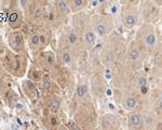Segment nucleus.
<instances>
[{
	"mask_svg": "<svg viewBox=\"0 0 162 130\" xmlns=\"http://www.w3.org/2000/svg\"><path fill=\"white\" fill-rule=\"evenodd\" d=\"M113 29V20L109 17L96 15L93 17V32L95 35L105 36Z\"/></svg>",
	"mask_w": 162,
	"mask_h": 130,
	"instance_id": "obj_1",
	"label": "nucleus"
},
{
	"mask_svg": "<svg viewBox=\"0 0 162 130\" xmlns=\"http://www.w3.org/2000/svg\"><path fill=\"white\" fill-rule=\"evenodd\" d=\"M122 21L123 24L128 28H132L137 23V12L133 8H126L122 12Z\"/></svg>",
	"mask_w": 162,
	"mask_h": 130,
	"instance_id": "obj_2",
	"label": "nucleus"
},
{
	"mask_svg": "<svg viewBox=\"0 0 162 130\" xmlns=\"http://www.w3.org/2000/svg\"><path fill=\"white\" fill-rule=\"evenodd\" d=\"M156 35L153 33V29H152V27L150 26L148 28V32L143 36V40H144V42H145L146 47L148 48V49H151V48L155 47L156 45Z\"/></svg>",
	"mask_w": 162,
	"mask_h": 130,
	"instance_id": "obj_3",
	"label": "nucleus"
},
{
	"mask_svg": "<svg viewBox=\"0 0 162 130\" xmlns=\"http://www.w3.org/2000/svg\"><path fill=\"white\" fill-rule=\"evenodd\" d=\"M83 41H84V45L88 49H92L93 46L95 45L96 41V35L93 30H86L84 35H83Z\"/></svg>",
	"mask_w": 162,
	"mask_h": 130,
	"instance_id": "obj_4",
	"label": "nucleus"
},
{
	"mask_svg": "<svg viewBox=\"0 0 162 130\" xmlns=\"http://www.w3.org/2000/svg\"><path fill=\"white\" fill-rule=\"evenodd\" d=\"M137 86H138L139 90L143 94H147L148 92V80L146 78L145 75H141V76L137 78Z\"/></svg>",
	"mask_w": 162,
	"mask_h": 130,
	"instance_id": "obj_5",
	"label": "nucleus"
},
{
	"mask_svg": "<svg viewBox=\"0 0 162 130\" xmlns=\"http://www.w3.org/2000/svg\"><path fill=\"white\" fill-rule=\"evenodd\" d=\"M137 105V100L135 97L133 96H129L123 100V107L128 111H133Z\"/></svg>",
	"mask_w": 162,
	"mask_h": 130,
	"instance_id": "obj_6",
	"label": "nucleus"
},
{
	"mask_svg": "<svg viewBox=\"0 0 162 130\" xmlns=\"http://www.w3.org/2000/svg\"><path fill=\"white\" fill-rule=\"evenodd\" d=\"M128 57H129L130 60L132 61H136L138 60L139 57H141V52H139L138 48L136 47L134 43H132L129 48V51H128Z\"/></svg>",
	"mask_w": 162,
	"mask_h": 130,
	"instance_id": "obj_7",
	"label": "nucleus"
},
{
	"mask_svg": "<svg viewBox=\"0 0 162 130\" xmlns=\"http://www.w3.org/2000/svg\"><path fill=\"white\" fill-rule=\"evenodd\" d=\"M142 123V118L139 116V114L137 113H131L129 116V124L132 127H138Z\"/></svg>",
	"mask_w": 162,
	"mask_h": 130,
	"instance_id": "obj_8",
	"label": "nucleus"
},
{
	"mask_svg": "<svg viewBox=\"0 0 162 130\" xmlns=\"http://www.w3.org/2000/svg\"><path fill=\"white\" fill-rule=\"evenodd\" d=\"M143 121H144L145 128H147V129H149V128H151L153 126V117H152L151 114H146L145 116H144Z\"/></svg>",
	"mask_w": 162,
	"mask_h": 130,
	"instance_id": "obj_9",
	"label": "nucleus"
},
{
	"mask_svg": "<svg viewBox=\"0 0 162 130\" xmlns=\"http://www.w3.org/2000/svg\"><path fill=\"white\" fill-rule=\"evenodd\" d=\"M88 91H89V87L86 83H82V85H80L78 87V89H77V94H78V97L79 98H83L88 93Z\"/></svg>",
	"mask_w": 162,
	"mask_h": 130,
	"instance_id": "obj_10",
	"label": "nucleus"
},
{
	"mask_svg": "<svg viewBox=\"0 0 162 130\" xmlns=\"http://www.w3.org/2000/svg\"><path fill=\"white\" fill-rule=\"evenodd\" d=\"M49 108L52 113H56L57 111H59V108H60V100L53 99L49 103Z\"/></svg>",
	"mask_w": 162,
	"mask_h": 130,
	"instance_id": "obj_11",
	"label": "nucleus"
},
{
	"mask_svg": "<svg viewBox=\"0 0 162 130\" xmlns=\"http://www.w3.org/2000/svg\"><path fill=\"white\" fill-rule=\"evenodd\" d=\"M59 10H60L61 13H67L68 10H69V4L67 1H59Z\"/></svg>",
	"mask_w": 162,
	"mask_h": 130,
	"instance_id": "obj_12",
	"label": "nucleus"
},
{
	"mask_svg": "<svg viewBox=\"0 0 162 130\" xmlns=\"http://www.w3.org/2000/svg\"><path fill=\"white\" fill-rule=\"evenodd\" d=\"M62 60H63V63L66 64V65H68V64L71 63L73 57H71L70 52H68V51H65V52L63 53V55H62Z\"/></svg>",
	"mask_w": 162,
	"mask_h": 130,
	"instance_id": "obj_13",
	"label": "nucleus"
},
{
	"mask_svg": "<svg viewBox=\"0 0 162 130\" xmlns=\"http://www.w3.org/2000/svg\"><path fill=\"white\" fill-rule=\"evenodd\" d=\"M77 39H78L77 34L75 33V32H70L69 35H68V41H69L71 45H76V43H77Z\"/></svg>",
	"mask_w": 162,
	"mask_h": 130,
	"instance_id": "obj_14",
	"label": "nucleus"
},
{
	"mask_svg": "<svg viewBox=\"0 0 162 130\" xmlns=\"http://www.w3.org/2000/svg\"><path fill=\"white\" fill-rule=\"evenodd\" d=\"M119 11V4H110V8H109V12L111 14H116L118 13Z\"/></svg>",
	"mask_w": 162,
	"mask_h": 130,
	"instance_id": "obj_15",
	"label": "nucleus"
},
{
	"mask_svg": "<svg viewBox=\"0 0 162 130\" xmlns=\"http://www.w3.org/2000/svg\"><path fill=\"white\" fill-rule=\"evenodd\" d=\"M30 41H31V43H33L34 46H38L40 43V36L39 35H34V36L31 37Z\"/></svg>",
	"mask_w": 162,
	"mask_h": 130,
	"instance_id": "obj_16",
	"label": "nucleus"
},
{
	"mask_svg": "<svg viewBox=\"0 0 162 130\" xmlns=\"http://www.w3.org/2000/svg\"><path fill=\"white\" fill-rule=\"evenodd\" d=\"M104 76L107 80H110L111 79V77H113V74H111V70L109 68H106L105 70V74H104Z\"/></svg>",
	"mask_w": 162,
	"mask_h": 130,
	"instance_id": "obj_17",
	"label": "nucleus"
},
{
	"mask_svg": "<svg viewBox=\"0 0 162 130\" xmlns=\"http://www.w3.org/2000/svg\"><path fill=\"white\" fill-rule=\"evenodd\" d=\"M43 86H44V88L48 89V90L51 88V83H50V80L48 79V78H44V80H43Z\"/></svg>",
	"mask_w": 162,
	"mask_h": 130,
	"instance_id": "obj_18",
	"label": "nucleus"
},
{
	"mask_svg": "<svg viewBox=\"0 0 162 130\" xmlns=\"http://www.w3.org/2000/svg\"><path fill=\"white\" fill-rule=\"evenodd\" d=\"M83 1H80V0H76V1H73V4L75 7H82Z\"/></svg>",
	"mask_w": 162,
	"mask_h": 130,
	"instance_id": "obj_19",
	"label": "nucleus"
},
{
	"mask_svg": "<svg viewBox=\"0 0 162 130\" xmlns=\"http://www.w3.org/2000/svg\"><path fill=\"white\" fill-rule=\"evenodd\" d=\"M90 4H91V6L92 7H97V6H99V4H102V1H97V0H95V1H90Z\"/></svg>",
	"mask_w": 162,
	"mask_h": 130,
	"instance_id": "obj_20",
	"label": "nucleus"
},
{
	"mask_svg": "<svg viewBox=\"0 0 162 130\" xmlns=\"http://www.w3.org/2000/svg\"><path fill=\"white\" fill-rule=\"evenodd\" d=\"M106 96H108V97H111V96H113V91H111L110 88H107V89H106Z\"/></svg>",
	"mask_w": 162,
	"mask_h": 130,
	"instance_id": "obj_21",
	"label": "nucleus"
},
{
	"mask_svg": "<svg viewBox=\"0 0 162 130\" xmlns=\"http://www.w3.org/2000/svg\"><path fill=\"white\" fill-rule=\"evenodd\" d=\"M158 108L162 112V99H159L158 101Z\"/></svg>",
	"mask_w": 162,
	"mask_h": 130,
	"instance_id": "obj_22",
	"label": "nucleus"
},
{
	"mask_svg": "<svg viewBox=\"0 0 162 130\" xmlns=\"http://www.w3.org/2000/svg\"><path fill=\"white\" fill-rule=\"evenodd\" d=\"M41 15V11L40 10H37L36 11V17H40Z\"/></svg>",
	"mask_w": 162,
	"mask_h": 130,
	"instance_id": "obj_23",
	"label": "nucleus"
},
{
	"mask_svg": "<svg viewBox=\"0 0 162 130\" xmlns=\"http://www.w3.org/2000/svg\"><path fill=\"white\" fill-rule=\"evenodd\" d=\"M109 107L111 108V110H115V106H113V104H109Z\"/></svg>",
	"mask_w": 162,
	"mask_h": 130,
	"instance_id": "obj_24",
	"label": "nucleus"
},
{
	"mask_svg": "<svg viewBox=\"0 0 162 130\" xmlns=\"http://www.w3.org/2000/svg\"><path fill=\"white\" fill-rule=\"evenodd\" d=\"M160 99H162V92H161V94H160Z\"/></svg>",
	"mask_w": 162,
	"mask_h": 130,
	"instance_id": "obj_25",
	"label": "nucleus"
}]
</instances>
